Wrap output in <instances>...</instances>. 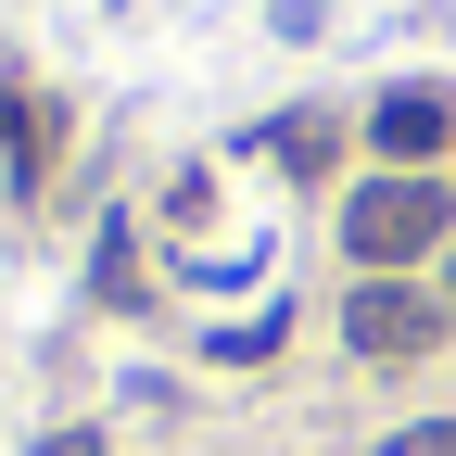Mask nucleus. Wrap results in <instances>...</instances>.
Here are the masks:
<instances>
[{"instance_id":"39448f33","label":"nucleus","mask_w":456,"mask_h":456,"mask_svg":"<svg viewBox=\"0 0 456 456\" xmlns=\"http://www.w3.org/2000/svg\"><path fill=\"white\" fill-rule=\"evenodd\" d=\"M38 456H102V431H51V444H38Z\"/></svg>"},{"instance_id":"f257e3e1","label":"nucleus","mask_w":456,"mask_h":456,"mask_svg":"<svg viewBox=\"0 0 456 456\" xmlns=\"http://www.w3.org/2000/svg\"><path fill=\"white\" fill-rule=\"evenodd\" d=\"M342 241H355L368 279L431 266V254L456 241V191H444V165H393V178H368L355 203H342Z\"/></svg>"},{"instance_id":"423d86ee","label":"nucleus","mask_w":456,"mask_h":456,"mask_svg":"<svg viewBox=\"0 0 456 456\" xmlns=\"http://www.w3.org/2000/svg\"><path fill=\"white\" fill-rule=\"evenodd\" d=\"M444 317H456V254H444Z\"/></svg>"},{"instance_id":"f03ea898","label":"nucleus","mask_w":456,"mask_h":456,"mask_svg":"<svg viewBox=\"0 0 456 456\" xmlns=\"http://www.w3.org/2000/svg\"><path fill=\"white\" fill-rule=\"evenodd\" d=\"M342 342H355L368 368L431 355V342H444V292H431V279H355V305H342Z\"/></svg>"},{"instance_id":"20e7f679","label":"nucleus","mask_w":456,"mask_h":456,"mask_svg":"<svg viewBox=\"0 0 456 456\" xmlns=\"http://www.w3.org/2000/svg\"><path fill=\"white\" fill-rule=\"evenodd\" d=\"M380 456H456V419H419V431H393Z\"/></svg>"},{"instance_id":"7ed1b4c3","label":"nucleus","mask_w":456,"mask_h":456,"mask_svg":"<svg viewBox=\"0 0 456 456\" xmlns=\"http://www.w3.org/2000/svg\"><path fill=\"white\" fill-rule=\"evenodd\" d=\"M368 140H380V165H444V140H456V102H444V89H393V102L368 114Z\"/></svg>"}]
</instances>
